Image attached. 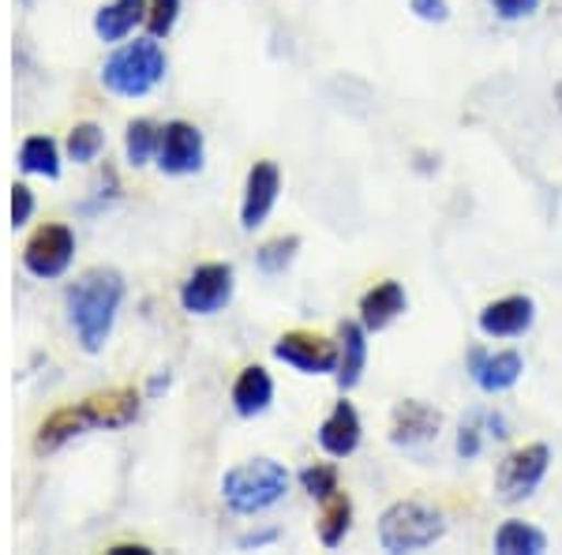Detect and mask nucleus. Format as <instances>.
Segmentation results:
<instances>
[{
  "instance_id": "obj_1",
  "label": "nucleus",
  "mask_w": 562,
  "mask_h": 555,
  "mask_svg": "<svg viewBox=\"0 0 562 555\" xmlns=\"http://www.w3.org/2000/svg\"><path fill=\"white\" fill-rule=\"evenodd\" d=\"M121 300H124V278L109 267L87 270L83 278L68 286V297H65L68 320L76 326L87 353H102V345L109 342V334H113Z\"/></svg>"
},
{
  "instance_id": "obj_2",
  "label": "nucleus",
  "mask_w": 562,
  "mask_h": 555,
  "mask_svg": "<svg viewBox=\"0 0 562 555\" xmlns=\"http://www.w3.org/2000/svg\"><path fill=\"white\" fill-rule=\"evenodd\" d=\"M166 49L158 45V38H135L128 45L113 53L102 68V84L105 90H113L116 98H147L154 87L166 79Z\"/></svg>"
},
{
  "instance_id": "obj_3",
  "label": "nucleus",
  "mask_w": 562,
  "mask_h": 555,
  "mask_svg": "<svg viewBox=\"0 0 562 555\" xmlns=\"http://www.w3.org/2000/svg\"><path fill=\"white\" fill-rule=\"evenodd\" d=\"M289 491V469L274 458H256L233 466L222 477V499L237 514H262L278 507Z\"/></svg>"
},
{
  "instance_id": "obj_4",
  "label": "nucleus",
  "mask_w": 562,
  "mask_h": 555,
  "mask_svg": "<svg viewBox=\"0 0 562 555\" xmlns=\"http://www.w3.org/2000/svg\"><path fill=\"white\" fill-rule=\"evenodd\" d=\"M447 536V518L420 499H397L379 518V544L383 552H424Z\"/></svg>"
},
{
  "instance_id": "obj_5",
  "label": "nucleus",
  "mask_w": 562,
  "mask_h": 555,
  "mask_svg": "<svg viewBox=\"0 0 562 555\" xmlns=\"http://www.w3.org/2000/svg\"><path fill=\"white\" fill-rule=\"evenodd\" d=\"M551 469V447L548 443H529V447L510 451L495 469V499L506 507H518L532 499Z\"/></svg>"
},
{
  "instance_id": "obj_6",
  "label": "nucleus",
  "mask_w": 562,
  "mask_h": 555,
  "mask_svg": "<svg viewBox=\"0 0 562 555\" xmlns=\"http://www.w3.org/2000/svg\"><path fill=\"white\" fill-rule=\"evenodd\" d=\"M233 300V267L229 263H203L180 286V308L188 315H214Z\"/></svg>"
},
{
  "instance_id": "obj_7",
  "label": "nucleus",
  "mask_w": 562,
  "mask_h": 555,
  "mask_svg": "<svg viewBox=\"0 0 562 555\" xmlns=\"http://www.w3.org/2000/svg\"><path fill=\"white\" fill-rule=\"evenodd\" d=\"M71 259H76V233L68 225H42L23 248V267L34 278H60Z\"/></svg>"
},
{
  "instance_id": "obj_8",
  "label": "nucleus",
  "mask_w": 562,
  "mask_h": 555,
  "mask_svg": "<svg viewBox=\"0 0 562 555\" xmlns=\"http://www.w3.org/2000/svg\"><path fill=\"white\" fill-rule=\"evenodd\" d=\"M274 357L301 376H330L338 371V345L307 331H289L274 342Z\"/></svg>"
},
{
  "instance_id": "obj_9",
  "label": "nucleus",
  "mask_w": 562,
  "mask_h": 555,
  "mask_svg": "<svg viewBox=\"0 0 562 555\" xmlns=\"http://www.w3.org/2000/svg\"><path fill=\"white\" fill-rule=\"evenodd\" d=\"M158 169L166 177H192L203 169V132L188 121H169L161 129Z\"/></svg>"
},
{
  "instance_id": "obj_10",
  "label": "nucleus",
  "mask_w": 562,
  "mask_h": 555,
  "mask_svg": "<svg viewBox=\"0 0 562 555\" xmlns=\"http://www.w3.org/2000/svg\"><path fill=\"white\" fill-rule=\"evenodd\" d=\"M532 323H537V300L525 293L498 297L480 308L476 315V326L484 338H521V334L532 331Z\"/></svg>"
},
{
  "instance_id": "obj_11",
  "label": "nucleus",
  "mask_w": 562,
  "mask_h": 555,
  "mask_svg": "<svg viewBox=\"0 0 562 555\" xmlns=\"http://www.w3.org/2000/svg\"><path fill=\"white\" fill-rule=\"evenodd\" d=\"M469 376L484 395H506L510 387H518V379L525 376V360L518 349H484L473 345L469 349Z\"/></svg>"
},
{
  "instance_id": "obj_12",
  "label": "nucleus",
  "mask_w": 562,
  "mask_h": 555,
  "mask_svg": "<svg viewBox=\"0 0 562 555\" xmlns=\"http://www.w3.org/2000/svg\"><path fill=\"white\" fill-rule=\"evenodd\" d=\"M281 196V169L278 162L262 158L248 169V180H244V203H240V225L248 233H256L262 222L270 218Z\"/></svg>"
},
{
  "instance_id": "obj_13",
  "label": "nucleus",
  "mask_w": 562,
  "mask_h": 555,
  "mask_svg": "<svg viewBox=\"0 0 562 555\" xmlns=\"http://www.w3.org/2000/svg\"><path fill=\"white\" fill-rule=\"evenodd\" d=\"M442 432V413L420 398H405L402 406L394 409V421H390V443L402 451H416L428 447L431 440H439Z\"/></svg>"
},
{
  "instance_id": "obj_14",
  "label": "nucleus",
  "mask_w": 562,
  "mask_h": 555,
  "mask_svg": "<svg viewBox=\"0 0 562 555\" xmlns=\"http://www.w3.org/2000/svg\"><path fill=\"white\" fill-rule=\"evenodd\" d=\"M360 440H364V424H360V413L352 402H334V409L326 413V421L319 424V447L330 458H349L357 454Z\"/></svg>"
},
{
  "instance_id": "obj_15",
  "label": "nucleus",
  "mask_w": 562,
  "mask_h": 555,
  "mask_svg": "<svg viewBox=\"0 0 562 555\" xmlns=\"http://www.w3.org/2000/svg\"><path fill=\"white\" fill-rule=\"evenodd\" d=\"M405 308H409L405 286H402V281H394V278H386V281L371 286L368 293L360 297V323L368 326V334H379V331H386L397 315H405Z\"/></svg>"
},
{
  "instance_id": "obj_16",
  "label": "nucleus",
  "mask_w": 562,
  "mask_h": 555,
  "mask_svg": "<svg viewBox=\"0 0 562 555\" xmlns=\"http://www.w3.org/2000/svg\"><path fill=\"white\" fill-rule=\"evenodd\" d=\"M364 368H368V326L364 323H341L338 331V387L341 390H352L364 379Z\"/></svg>"
},
{
  "instance_id": "obj_17",
  "label": "nucleus",
  "mask_w": 562,
  "mask_h": 555,
  "mask_svg": "<svg viewBox=\"0 0 562 555\" xmlns=\"http://www.w3.org/2000/svg\"><path fill=\"white\" fill-rule=\"evenodd\" d=\"M270 402H274V379L262 364H248L233 384V409L244 421H251V417L267 413Z\"/></svg>"
},
{
  "instance_id": "obj_18",
  "label": "nucleus",
  "mask_w": 562,
  "mask_h": 555,
  "mask_svg": "<svg viewBox=\"0 0 562 555\" xmlns=\"http://www.w3.org/2000/svg\"><path fill=\"white\" fill-rule=\"evenodd\" d=\"M150 0H109L94 15V34L102 42H124L139 23H147Z\"/></svg>"
},
{
  "instance_id": "obj_19",
  "label": "nucleus",
  "mask_w": 562,
  "mask_h": 555,
  "mask_svg": "<svg viewBox=\"0 0 562 555\" xmlns=\"http://www.w3.org/2000/svg\"><path fill=\"white\" fill-rule=\"evenodd\" d=\"M94 428V417H90L87 402L83 406H71V409H57V413L49 417L42 428H38V443L34 447L38 451H57L65 447L68 440H76V435H83Z\"/></svg>"
},
{
  "instance_id": "obj_20",
  "label": "nucleus",
  "mask_w": 562,
  "mask_h": 555,
  "mask_svg": "<svg viewBox=\"0 0 562 555\" xmlns=\"http://www.w3.org/2000/svg\"><path fill=\"white\" fill-rule=\"evenodd\" d=\"M492 548L498 555H543L548 552V533L540 525L525 522V518H506L495 530Z\"/></svg>"
},
{
  "instance_id": "obj_21",
  "label": "nucleus",
  "mask_w": 562,
  "mask_h": 555,
  "mask_svg": "<svg viewBox=\"0 0 562 555\" xmlns=\"http://www.w3.org/2000/svg\"><path fill=\"white\" fill-rule=\"evenodd\" d=\"M94 428H124L139 417V395L135 390H109V395L87 398Z\"/></svg>"
},
{
  "instance_id": "obj_22",
  "label": "nucleus",
  "mask_w": 562,
  "mask_h": 555,
  "mask_svg": "<svg viewBox=\"0 0 562 555\" xmlns=\"http://www.w3.org/2000/svg\"><path fill=\"white\" fill-rule=\"evenodd\" d=\"M352 530V499L346 491H338V496H330L323 503V514H319V541L323 548H338L341 541L349 536Z\"/></svg>"
},
{
  "instance_id": "obj_23",
  "label": "nucleus",
  "mask_w": 562,
  "mask_h": 555,
  "mask_svg": "<svg viewBox=\"0 0 562 555\" xmlns=\"http://www.w3.org/2000/svg\"><path fill=\"white\" fill-rule=\"evenodd\" d=\"M158 147H161V124L147 121V116H139V121L128 124V132H124V154H128V166L143 169L147 162L158 158Z\"/></svg>"
},
{
  "instance_id": "obj_24",
  "label": "nucleus",
  "mask_w": 562,
  "mask_h": 555,
  "mask_svg": "<svg viewBox=\"0 0 562 555\" xmlns=\"http://www.w3.org/2000/svg\"><path fill=\"white\" fill-rule=\"evenodd\" d=\"M20 169L31 173V177H60V151L49 135H31V140L20 147Z\"/></svg>"
},
{
  "instance_id": "obj_25",
  "label": "nucleus",
  "mask_w": 562,
  "mask_h": 555,
  "mask_svg": "<svg viewBox=\"0 0 562 555\" xmlns=\"http://www.w3.org/2000/svg\"><path fill=\"white\" fill-rule=\"evenodd\" d=\"M105 151V132L98 129V124H76L68 135V158L76 162V166H90V162L98 158V154Z\"/></svg>"
},
{
  "instance_id": "obj_26",
  "label": "nucleus",
  "mask_w": 562,
  "mask_h": 555,
  "mask_svg": "<svg viewBox=\"0 0 562 555\" xmlns=\"http://www.w3.org/2000/svg\"><path fill=\"white\" fill-rule=\"evenodd\" d=\"M296 252H301V236H278V241L262 244L256 263H259L262 275H281V270L296 259Z\"/></svg>"
},
{
  "instance_id": "obj_27",
  "label": "nucleus",
  "mask_w": 562,
  "mask_h": 555,
  "mask_svg": "<svg viewBox=\"0 0 562 555\" xmlns=\"http://www.w3.org/2000/svg\"><path fill=\"white\" fill-rule=\"evenodd\" d=\"M301 488L307 491L312 499H319V503H326L330 496H338V469L326 466V462H315V466L301 469Z\"/></svg>"
},
{
  "instance_id": "obj_28",
  "label": "nucleus",
  "mask_w": 562,
  "mask_h": 555,
  "mask_svg": "<svg viewBox=\"0 0 562 555\" xmlns=\"http://www.w3.org/2000/svg\"><path fill=\"white\" fill-rule=\"evenodd\" d=\"M484 440H487L484 413H469L465 421H461V428H458V443H454L458 458H461V462L480 458V451H484Z\"/></svg>"
},
{
  "instance_id": "obj_29",
  "label": "nucleus",
  "mask_w": 562,
  "mask_h": 555,
  "mask_svg": "<svg viewBox=\"0 0 562 555\" xmlns=\"http://www.w3.org/2000/svg\"><path fill=\"white\" fill-rule=\"evenodd\" d=\"M177 15H180V0H150L147 26H150L154 38H166V34L177 26Z\"/></svg>"
},
{
  "instance_id": "obj_30",
  "label": "nucleus",
  "mask_w": 562,
  "mask_h": 555,
  "mask_svg": "<svg viewBox=\"0 0 562 555\" xmlns=\"http://www.w3.org/2000/svg\"><path fill=\"white\" fill-rule=\"evenodd\" d=\"M487 4H492V12L498 15V20L521 23V20H532V15L540 12L543 0H487Z\"/></svg>"
},
{
  "instance_id": "obj_31",
  "label": "nucleus",
  "mask_w": 562,
  "mask_h": 555,
  "mask_svg": "<svg viewBox=\"0 0 562 555\" xmlns=\"http://www.w3.org/2000/svg\"><path fill=\"white\" fill-rule=\"evenodd\" d=\"M409 12L424 23H447L450 20L447 0H409Z\"/></svg>"
},
{
  "instance_id": "obj_32",
  "label": "nucleus",
  "mask_w": 562,
  "mask_h": 555,
  "mask_svg": "<svg viewBox=\"0 0 562 555\" xmlns=\"http://www.w3.org/2000/svg\"><path fill=\"white\" fill-rule=\"evenodd\" d=\"M31 214H34V192L26 185H15L12 188V225L15 230L31 222Z\"/></svg>"
},
{
  "instance_id": "obj_33",
  "label": "nucleus",
  "mask_w": 562,
  "mask_h": 555,
  "mask_svg": "<svg viewBox=\"0 0 562 555\" xmlns=\"http://www.w3.org/2000/svg\"><path fill=\"white\" fill-rule=\"evenodd\" d=\"M484 428H487V440H498V443L510 435V424H506L503 413H484Z\"/></svg>"
},
{
  "instance_id": "obj_34",
  "label": "nucleus",
  "mask_w": 562,
  "mask_h": 555,
  "mask_svg": "<svg viewBox=\"0 0 562 555\" xmlns=\"http://www.w3.org/2000/svg\"><path fill=\"white\" fill-rule=\"evenodd\" d=\"M278 541V530H267V533H251V536H240V548H262V544Z\"/></svg>"
},
{
  "instance_id": "obj_35",
  "label": "nucleus",
  "mask_w": 562,
  "mask_h": 555,
  "mask_svg": "<svg viewBox=\"0 0 562 555\" xmlns=\"http://www.w3.org/2000/svg\"><path fill=\"white\" fill-rule=\"evenodd\" d=\"M147 390H150V395H161V390H169V376H166V371H161V376H154Z\"/></svg>"
},
{
  "instance_id": "obj_36",
  "label": "nucleus",
  "mask_w": 562,
  "mask_h": 555,
  "mask_svg": "<svg viewBox=\"0 0 562 555\" xmlns=\"http://www.w3.org/2000/svg\"><path fill=\"white\" fill-rule=\"evenodd\" d=\"M555 102H559V109H562V84L555 87Z\"/></svg>"
}]
</instances>
